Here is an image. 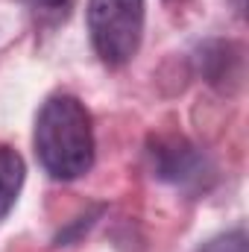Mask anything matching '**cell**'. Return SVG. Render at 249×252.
Returning <instances> with one entry per match:
<instances>
[{
    "mask_svg": "<svg viewBox=\"0 0 249 252\" xmlns=\"http://www.w3.org/2000/svg\"><path fill=\"white\" fill-rule=\"evenodd\" d=\"M32 144L41 167L53 179L73 182L85 176L94 164V126L88 109L70 94L50 97L35 118Z\"/></svg>",
    "mask_w": 249,
    "mask_h": 252,
    "instance_id": "1",
    "label": "cell"
},
{
    "mask_svg": "<svg viewBox=\"0 0 249 252\" xmlns=\"http://www.w3.org/2000/svg\"><path fill=\"white\" fill-rule=\"evenodd\" d=\"M144 0H88V35L100 62L124 67L144 38Z\"/></svg>",
    "mask_w": 249,
    "mask_h": 252,
    "instance_id": "2",
    "label": "cell"
},
{
    "mask_svg": "<svg viewBox=\"0 0 249 252\" xmlns=\"http://www.w3.org/2000/svg\"><path fill=\"white\" fill-rule=\"evenodd\" d=\"M153 170L158 179L182 190H205L211 179L208 158L185 138H156L153 141Z\"/></svg>",
    "mask_w": 249,
    "mask_h": 252,
    "instance_id": "3",
    "label": "cell"
},
{
    "mask_svg": "<svg viewBox=\"0 0 249 252\" xmlns=\"http://www.w3.org/2000/svg\"><path fill=\"white\" fill-rule=\"evenodd\" d=\"M24 176H27L24 158L12 147L0 144V220L12 211L18 193L24 188Z\"/></svg>",
    "mask_w": 249,
    "mask_h": 252,
    "instance_id": "4",
    "label": "cell"
},
{
    "mask_svg": "<svg viewBox=\"0 0 249 252\" xmlns=\"http://www.w3.org/2000/svg\"><path fill=\"white\" fill-rule=\"evenodd\" d=\"M199 252H247V235H244V229L226 232V235L208 241Z\"/></svg>",
    "mask_w": 249,
    "mask_h": 252,
    "instance_id": "5",
    "label": "cell"
},
{
    "mask_svg": "<svg viewBox=\"0 0 249 252\" xmlns=\"http://www.w3.org/2000/svg\"><path fill=\"white\" fill-rule=\"evenodd\" d=\"M32 3H35V6H41V9H62L67 0H32Z\"/></svg>",
    "mask_w": 249,
    "mask_h": 252,
    "instance_id": "6",
    "label": "cell"
}]
</instances>
